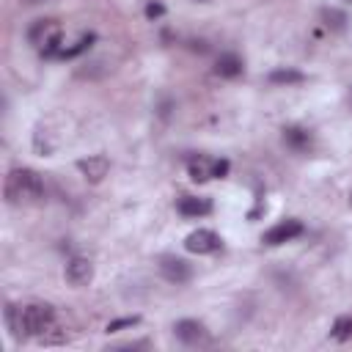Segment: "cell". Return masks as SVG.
Listing matches in <instances>:
<instances>
[{
  "mask_svg": "<svg viewBox=\"0 0 352 352\" xmlns=\"http://www.w3.org/2000/svg\"><path fill=\"white\" fill-rule=\"evenodd\" d=\"M44 198V182L30 168H14L6 176V201L8 204H33Z\"/></svg>",
  "mask_w": 352,
  "mask_h": 352,
  "instance_id": "cell-1",
  "label": "cell"
},
{
  "mask_svg": "<svg viewBox=\"0 0 352 352\" xmlns=\"http://www.w3.org/2000/svg\"><path fill=\"white\" fill-rule=\"evenodd\" d=\"M28 41L44 55V58H55L63 52V38H60V25L55 19H36L28 28Z\"/></svg>",
  "mask_w": 352,
  "mask_h": 352,
  "instance_id": "cell-2",
  "label": "cell"
},
{
  "mask_svg": "<svg viewBox=\"0 0 352 352\" xmlns=\"http://www.w3.org/2000/svg\"><path fill=\"white\" fill-rule=\"evenodd\" d=\"M55 324V311L47 302H30L22 308V333L25 336H44Z\"/></svg>",
  "mask_w": 352,
  "mask_h": 352,
  "instance_id": "cell-3",
  "label": "cell"
},
{
  "mask_svg": "<svg viewBox=\"0 0 352 352\" xmlns=\"http://www.w3.org/2000/svg\"><path fill=\"white\" fill-rule=\"evenodd\" d=\"M300 234H302V223H300L297 217H286V220L275 223L270 231H264L261 242H264V245H270V248H275V245L292 242V239H294V236H300Z\"/></svg>",
  "mask_w": 352,
  "mask_h": 352,
  "instance_id": "cell-4",
  "label": "cell"
},
{
  "mask_svg": "<svg viewBox=\"0 0 352 352\" xmlns=\"http://www.w3.org/2000/svg\"><path fill=\"white\" fill-rule=\"evenodd\" d=\"M220 245H223V239L212 228H198V231L187 234V239H184V248L190 253H198V256L214 253V250H220Z\"/></svg>",
  "mask_w": 352,
  "mask_h": 352,
  "instance_id": "cell-5",
  "label": "cell"
},
{
  "mask_svg": "<svg viewBox=\"0 0 352 352\" xmlns=\"http://www.w3.org/2000/svg\"><path fill=\"white\" fill-rule=\"evenodd\" d=\"M160 272L170 283H187L192 278V267L179 256H162L160 258Z\"/></svg>",
  "mask_w": 352,
  "mask_h": 352,
  "instance_id": "cell-6",
  "label": "cell"
},
{
  "mask_svg": "<svg viewBox=\"0 0 352 352\" xmlns=\"http://www.w3.org/2000/svg\"><path fill=\"white\" fill-rule=\"evenodd\" d=\"M77 170H80L91 184H96V182H102V179L107 176L110 160H107L104 154H94V157H85V160H77Z\"/></svg>",
  "mask_w": 352,
  "mask_h": 352,
  "instance_id": "cell-7",
  "label": "cell"
},
{
  "mask_svg": "<svg viewBox=\"0 0 352 352\" xmlns=\"http://www.w3.org/2000/svg\"><path fill=\"white\" fill-rule=\"evenodd\" d=\"M283 143H286L292 151L305 154V151L314 148V135H311V129H305V126H283Z\"/></svg>",
  "mask_w": 352,
  "mask_h": 352,
  "instance_id": "cell-8",
  "label": "cell"
},
{
  "mask_svg": "<svg viewBox=\"0 0 352 352\" xmlns=\"http://www.w3.org/2000/svg\"><path fill=\"white\" fill-rule=\"evenodd\" d=\"M91 278H94V264H91L88 258L74 256V258L66 264V283H69V286H85Z\"/></svg>",
  "mask_w": 352,
  "mask_h": 352,
  "instance_id": "cell-9",
  "label": "cell"
},
{
  "mask_svg": "<svg viewBox=\"0 0 352 352\" xmlns=\"http://www.w3.org/2000/svg\"><path fill=\"white\" fill-rule=\"evenodd\" d=\"M173 333H176V338L182 341V344H201L204 338H206V327L198 322V319H182V322H176L173 324Z\"/></svg>",
  "mask_w": 352,
  "mask_h": 352,
  "instance_id": "cell-10",
  "label": "cell"
},
{
  "mask_svg": "<svg viewBox=\"0 0 352 352\" xmlns=\"http://www.w3.org/2000/svg\"><path fill=\"white\" fill-rule=\"evenodd\" d=\"M176 209L184 214V217H204L212 212V201L209 198H198V195H182Z\"/></svg>",
  "mask_w": 352,
  "mask_h": 352,
  "instance_id": "cell-11",
  "label": "cell"
},
{
  "mask_svg": "<svg viewBox=\"0 0 352 352\" xmlns=\"http://www.w3.org/2000/svg\"><path fill=\"white\" fill-rule=\"evenodd\" d=\"M242 69H245V63H242V58H239L236 52H223V55L214 60V74H220V77H226V80L239 77Z\"/></svg>",
  "mask_w": 352,
  "mask_h": 352,
  "instance_id": "cell-12",
  "label": "cell"
},
{
  "mask_svg": "<svg viewBox=\"0 0 352 352\" xmlns=\"http://www.w3.org/2000/svg\"><path fill=\"white\" fill-rule=\"evenodd\" d=\"M187 173H190L192 182H209V179H214V160H209V157H204V154L190 157Z\"/></svg>",
  "mask_w": 352,
  "mask_h": 352,
  "instance_id": "cell-13",
  "label": "cell"
},
{
  "mask_svg": "<svg viewBox=\"0 0 352 352\" xmlns=\"http://www.w3.org/2000/svg\"><path fill=\"white\" fill-rule=\"evenodd\" d=\"M319 16H322V25H324L327 30H333V33H338V30L346 28V14L338 11V8H322Z\"/></svg>",
  "mask_w": 352,
  "mask_h": 352,
  "instance_id": "cell-14",
  "label": "cell"
},
{
  "mask_svg": "<svg viewBox=\"0 0 352 352\" xmlns=\"http://www.w3.org/2000/svg\"><path fill=\"white\" fill-rule=\"evenodd\" d=\"M302 80H305V74L297 72V69H275V72H270V82H275V85H294V82H302Z\"/></svg>",
  "mask_w": 352,
  "mask_h": 352,
  "instance_id": "cell-15",
  "label": "cell"
},
{
  "mask_svg": "<svg viewBox=\"0 0 352 352\" xmlns=\"http://www.w3.org/2000/svg\"><path fill=\"white\" fill-rule=\"evenodd\" d=\"M330 336H333L336 341H349V338H352V314H344V316H338V319L333 322V330H330Z\"/></svg>",
  "mask_w": 352,
  "mask_h": 352,
  "instance_id": "cell-16",
  "label": "cell"
},
{
  "mask_svg": "<svg viewBox=\"0 0 352 352\" xmlns=\"http://www.w3.org/2000/svg\"><path fill=\"white\" fill-rule=\"evenodd\" d=\"M94 33H85V36H80L77 38V44L74 47H63V52H60V58H74V55H80V52H85L91 44H94Z\"/></svg>",
  "mask_w": 352,
  "mask_h": 352,
  "instance_id": "cell-17",
  "label": "cell"
},
{
  "mask_svg": "<svg viewBox=\"0 0 352 352\" xmlns=\"http://www.w3.org/2000/svg\"><path fill=\"white\" fill-rule=\"evenodd\" d=\"M140 319L138 316H126V319H116V322H110L107 324V333H116V330H121V327H132V324H138Z\"/></svg>",
  "mask_w": 352,
  "mask_h": 352,
  "instance_id": "cell-18",
  "label": "cell"
},
{
  "mask_svg": "<svg viewBox=\"0 0 352 352\" xmlns=\"http://www.w3.org/2000/svg\"><path fill=\"white\" fill-rule=\"evenodd\" d=\"M146 14H148V16H160V14H162V6H160V3H148V6H146Z\"/></svg>",
  "mask_w": 352,
  "mask_h": 352,
  "instance_id": "cell-19",
  "label": "cell"
},
{
  "mask_svg": "<svg viewBox=\"0 0 352 352\" xmlns=\"http://www.w3.org/2000/svg\"><path fill=\"white\" fill-rule=\"evenodd\" d=\"M349 204H352V195H349Z\"/></svg>",
  "mask_w": 352,
  "mask_h": 352,
  "instance_id": "cell-20",
  "label": "cell"
},
{
  "mask_svg": "<svg viewBox=\"0 0 352 352\" xmlns=\"http://www.w3.org/2000/svg\"><path fill=\"white\" fill-rule=\"evenodd\" d=\"M201 3H204V0H201Z\"/></svg>",
  "mask_w": 352,
  "mask_h": 352,
  "instance_id": "cell-21",
  "label": "cell"
},
{
  "mask_svg": "<svg viewBox=\"0 0 352 352\" xmlns=\"http://www.w3.org/2000/svg\"><path fill=\"white\" fill-rule=\"evenodd\" d=\"M349 3H352V0H349Z\"/></svg>",
  "mask_w": 352,
  "mask_h": 352,
  "instance_id": "cell-22",
  "label": "cell"
},
{
  "mask_svg": "<svg viewBox=\"0 0 352 352\" xmlns=\"http://www.w3.org/2000/svg\"><path fill=\"white\" fill-rule=\"evenodd\" d=\"M349 99H352V96H349Z\"/></svg>",
  "mask_w": 352,
  "mask_h": 352,
  "instance_id": "cell-23",
  "label": "cell"
}]
</instances>
